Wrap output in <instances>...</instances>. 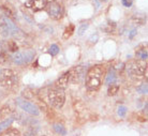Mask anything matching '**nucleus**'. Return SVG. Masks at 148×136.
I'll list each match as a JSON object with an SVG mask.
<instances>
[{
    "label": "nucleus",
    "instance_id": "f257e3e1",
    "mask_svg": "<svg viewBox=\"0 0 148 136\" xmlns=\"http://www.w3.org/2000/svg\"><path fill=\"white\" fill-rule=\"evenodd\" d=\"M102 75L103 66L100 64L91 66L86 74V87L91 91H97L102 84Z\"/></svg>",
    "mask_w": 148,
    "mask_h": 136
},
{
    "label": "nucleus",
    "instance_id": "f03ea898",
    "mask_svg": "<svg viewBox=\"0 0 148 136\" xmlns=\"http://www.w3.org/2000/svg\"><path fill=\"white\" fill-rule=\"evenodd\" d=\"M23 33L18 27L14 25L10 18H8L4 15H0V36L4 38L8 37H16Z\"/></svg>",
    "mask_w": 148,
    "mask_h": 136
},
{
    "label": "nucleus",
    "instance_id": "7ed1b4c3",
    "mask_svg": "<svg viewBox=\"0 0 148 136\" xmlns=\"http://www.w3.org/2000/svg\"><path fill=\"white\" fill-rule=\"evenodd\" d=\"M45 9L49 17L54 21H59L63 16L64 10L62 4L58 0H47L45 1Z\"/></svg>",
    "mask_w": 148,
    "mask_h": 136
},
{
    "label": "nucleus",
    "instance_id": "20e7f679",
    "mask_svg": "<svg viewBox=\"0 0 148 136\" xmlns=\"http://www.w3.org/2000/svg\"><path fill=\"white\" fill-rule=\"evenodd\" d=\"M17 84V74L11 69L0 70V85L4 88L11 89Z\"/></svg>",
    "mask_w": 148,
    "mask_h": 136
},
{
    "label": "nucleus",
    "instance_id": "39448f33",
    "mask_svg": "<svg viewBox=\"0 0 148 136\" xmlns=\"http://www.w3.org/2000/svg\"><path fill=\"white\" fill-rule=\"evenodd\" d=\"M48 101H49V104L53 107H55L57 109L61 108L63 106L64 102H66V93H64V90H61V89H58V88L51 89L48 91Z\"/></svg>",
    "mask_w": 148,
    "mask_h": 136
},
{
    "label": "nucleus",
    "instance_id": "423d86ee",
    "mask_svg": "<svg viewBox=\"0 0 148 136\" xmlns=\"http://www.w3.org/2000/svg\"><path fill=\"white\" fill-rule=\"evenodd\" d=\"M147 70V62L145 60L136 59L127 64V71L131 76H143Z\"/></svg>",
    "mask_w": 148,
    "mask_h": 136
},
{
    "label": "nucleus",
    "instance_id": "0eeeda50",
    "mask_svg": "<svg viewBox=\"0 0 148 136\" xmlns=\"http://www.w3.org/2000/svg\"><path fill=\"white\" fill-rule=\"evenodd\" d=\"M36 56V53L32 49H27V51H23V52H16L13 56V61L14 63L23 66V64H27L30 61H32Z\"/></svg>",
    "mask_w": 148,
    "mask_h": 136
},
{
    "label": "nucleus",
    "instance_id": "6e6552de",
    "mask_svg": "<svg viewBox=\"0 0 148 136\" xmlns=\"http://www.w3.org/2000/svg\"><path fill=\"white\" fill-rule=\"evenodd\" d=\"M16 103H17V105H18L23 110H25V111L28 113V114L34 115V116H38V115L40 114V111H39L40 109L38 108L37 105L34 103H30V102H28V101H26V100H23V99H21V98H17V99H16Z\"/></svg>",
    "mask_w": 148,
    "mask_h": 136
},
{
    "label": "nucleus",
    "instance_id": "1a4fd4ad",
    "mask_svg": "<svg viewBox=\"0 0 148 136\" xmlns=\"http://www.w3.org/2000/svg\"><path fill=\"white\" fill-rule=\"evenodd\" d=\"M69 74H70L71 83H79L84 78V75H85L84 68L83 66H75L74 69L69 71Z\"/></svg>",
    "mask_w": 148,
    "mask_h": 136
},
{
    "label": "nucleus",
    "instance_id": "9d476101",
    "mask_svg": "<svg viewBox=\"0 0 148 136\" xmlns=\"http://www.w3.org/2000/svg\"><path fill=\"white\" fill-rule=\"evenodd\" d=\"M0 9L4 13V16H7L8 18L11 19L16 17V12H15L14 8L9 2H5V1L4 2H0Z\"/></svg>",
    "mask_w": 148,
    "mask_h": 136
},
{
    "label": "nucleus",
    "instance_id": "9b49d317",
    "mask_svg": "<svg viewBox=\"0 0 148 136\" xmlns=\"http://www.w3.org/2000/svg\"><path fill=\"white\" fill-rule=\"evenodd\" d=\"M25 5L34 12H39L45 9V0H28Z\"/></svg>",
    "mask_w": 148,
    "mask_h": 136
},
{
    "label": "nucleus",
    "instance_id": "f8f14e48",
    "mask_svg": "<svg viewBox=\"0 0 148 136\" xmlns=\"http://www.w3.org/2000/svg\"><path fill=\"white\" fill-rule=\"evenodd\" d=\"M69 81H70V74H69V72H66V73L62 74V75L57 79V81H56V84H55L56 88L64 90V89L68 87Z\"/></svg>",
    "mask_w": 148,
    "mask_h": 136
},
{
    "label": "nucleus",
    "instance_id": "ddd939ff",
    "mask_svg": "<svg viewBox=\"0 0 148 136\" xmlns=\"http://www.w3.org/2000/svg\"><path fill=\"white\" fill-rule=\"evenodd\" d=\"M115 29H116V23L112 22V21H108L106 24H104V26L102 27V30L105 31L106 33H112L114 32Z\"/></svg>",
    "mask_w": 148,
    "mask_h": 136
},
{
    "label": "nucleus",
    "instance_id": "4468645a",
    "mask_svg": "<svg viewBox=\"0 0 148 136\" xmlns=\"http://www.w3.org/2000/svg\"><path fill=\"white\" fill-rule=\"evenodd\" d=\"M13 121H14V118L10 117V118H7L2 122H0V133L2 132V131H4V130H7L8 128H10V125L12 124Z\"/></svg>",
    "mask_w": 148,
    "mask_h": 136
},
{
    "label": "nucleus",
    "instance_id": "2eb2a0df",
    "mask_svg": "<svg viewBox=\"0 0 148 136\" xmlns=\"http://www.w3.org/2000/svg\"><path fill=\"white\" fill-rule=\"evenodd\" d=\"M116 73H115V71L112 69V70H110V72H108V76H106V81H105V83H106V85H113L116 81Z\"/></svg>",
    "mask_w": 148,
    "mask_h": 136
},
{
    "label": "nucleus",
    "instance_id": "dca6fc26",
    "mask_svg": "<svg viewBox=\"0 0 148 136\" xmlns=\"http://www.w3.org/2000/svg\"><path fill=\"white\" fill-rule=\"evenodd\" d=\"M74 30H75V27H74V25H69V26L66 28V30H64V32H63V36L62 38L64 39V40H67V39H69V38L72 36L74 33Z\"/></svg>",
    "mask_w": 148,
    "mask_h": 136
},
{
    "label": "nucleus",
    "instance_id": "f3484780",
    "mask_svg": "<svg viewBox=\"0 0 148 136\" xmlns=\"http://www.w3.org/2000/svg\"><path fill=\"white\" fill-rule=\"evenodd\" d=\"M22 96H23V98H25L26 100H31L34 98V90H31L30 88H26L23 90Z\"/></svg>",
    "mask_w": 148,
    "mask_h": 136
},
{
    "label": "nucleus",
    "instance_id": "a211bd4d",
    "mask_svg": "<svg viewBox=\"0 0 148 136\" xmlns=\"http://www.w3.org/2000/svg\"><path fill=\"white\" fill-rule=\"evenodd\" d=\"M119 91V86L118 85H110V87H108V94L110 96H116Z\"/></svg>",
    "mask_w": 148,
    "mask_h": 136
},
{
    "label": "nucleus",
    "instance_id": "6ab92c4d",
    "mask_svg": "<svg viewBox=\"0 0 148 136\" xmlns=\"http://www.w3.org/2000/svg\"><path fill=\"white\" fill-rule=\"evenodd\" d=\"M7 47L12 53H16V51H18V45L16 44V42H14V41H8Z\"/></svg>",
    "mask_w": 148,
    "mask_h": 136
},
{
    "label": "nucleus",
    "instance_id": "aec40b11",
    "mask_svg": "<svg viewBox=\"0 0 148 136\" xmlns=\"http://www.w3.org/2000/svg\"><path fill=\"white\" fill-rule=\"evenodd\" d=\"M1 136H21V133L17 129H9Z\"/></svg>",
    "mask_w": 148,
    "mask_h": 136
},
{
    "label": "nucleus",
    "instance_id": "412c9836",
    "mask_svg": "<svg viewBox=\"0 0 148 136\" xmlns=\"http://www.w3.org/2000/svg\"><path fill=\"white\" fill-rule=\"evenodd\" d=\"M12 113V109L10 106H3L1 109H0V117H8V115L11 114Z\"/></svg>",
    "mask_w": 148,
    "mask_h": 136
},
{
    "label": "nucleus",
    "instance_id": "4be33fe9",
    "mask_svg": "<svg viewBox=\"0 0 148 136\" xmlns=\"http://www.w3.org/2000/svg\"><path fill=\"white\" fill-rule=\"evenodd\" d=\"M136 56L138 57V59L145 60V61H146V59H147V49H146V48L140 49V51L136 53Z\"/></svg>",
    "mask_w": 148,
    "mask_h": 136
},
{
    "label": "nucleus",
    "instance_id": "5701e85b",
    "mask_svg": "<svg viewBox=\"0 0 148 136\" xmlns=\"http://www.w3.org/2000/svg\"><path fill=\"white\" fill-rule=\"evenodd\" d=\"M54 130H55L59 135H66V133H67L66 132V129L63 128V125L59 124V123H57V124L54 125Z\"/></svg>",
    "mask_w": 148,
    "mask_h": 136
},
{
    "label": "nucleus",
    "instance_id": "b1692460",
    "mask_svg": "<svg viewBox=\"0 0 148 136\" xmlns=\"http://www.w3.org/2000/svg\"><path fill=\"white\" fill-rule=\"evenodd\" d=\"M48 53L51 54L52 56H56L58 53H59V47L57 46V45L55 44H53L51 47H49V51H48Z\"/></svg>",
    "mask_w": 148,
    "mask_h": 136
},
{
    "label": "nucleus",
    "instance_id": "393cba45",
    "mask_svg": "<svg viewBox=\"0 0 148 136\" xmlns=\"http://www.w3.org/2000/svg\"><path fill=\"white\" fill-rule=\"evenodd\" d=\"M8 59H9V56L7 55V53L2 51V49H0V62L3 63V62H7Z\"/></svg>",
    "mask_w": 148,
    "mask_h": 136
},
{
    "label": "nucleus",
    "instance_id": "a878e982",
    "mask_svg": "<svg viewBox=\"0 0 148 136\" xmlns=\"http://www.w3.org/2000/svg\"><path fill=\"white\" fill-rule=\"evenodd\" d=\"M137 92L138 93H141V94H146L147 93V85L144 84V85H142V86H140V87H137L136 88Z\"/></svg>",
    "mask_w": 148,
    "mask_h": 136
},
{
    "label": "nucleus",
    "instance_id": "bb28decb",
    "mask_svg": "<svg viewBox=\"0 0 148 136\" xmlns=\"http://www.w3.org/2000/svg\"><path fill=\"white\" fill-rule=\"evenodd\" d=\"M87 28H88V24H87V23H85V24H82L81 26H79V28H78V31H77L78 34H79V36L84 34V32L87 30Z\"/></svg>",
    "mask_w": 148,
    "mask_h": 136
},
{
    "label": "nucleus",
    "instance_id": "cd10ccee",
    "mask_svg": "<svg viewBox=\"0 0 148 136\" xmlns=\"http://www.w3.org/2000/svg\"><path fill=\"white\" fill-rule=\"evenodd\" d=\"M126 114H127V107L126 106H119V108H118L119 117H125Z\"/></svg>",
    "mask_w": 148,
    "mask_h": 136
},
{
    "label": "nucleus",
    "instance_id": "c85d7f7f",
    "mask_svg": "<svg viewBox=\"0 0 148 136\" xmlns=\"http://www.w3.org/2000/svg\"><path fill=\"white\" fill-rule=\"evenodd\" d=\"M122 4L127 8H130L132 4H133V0H121Z\"/></svg>",
    "mask_w": 148,
    "mask_h": 136
},
{
    "label": "nucleus",
    "instance_id": "c756f323",
    "mask_svg": "<svg viewBox=\"0 0 148 136\" xmlns=\"http://www.w3.org/2000/svg\"><path fill=\"white\" fill-rule=\"evenodd\" d=\"M135 32H136V30H135V29H133L132 31H131V34H130V39H132V38H133V36L135 34Z\"/></svg>",
    "mask_w": 148,
    "mask_h": 136
},
{
    "label": "nucleus",
    "instance_id": "7c9ffc66",
    "mask_svg": "<svg viewBox=\"0 0 148 136\" xmlns=\"http://www.w3.org/2000/svg\"><path fill=\"white\" fill-rule=\"evenodd\" d=\"M100 1H102V2H106L108 0H100Z\"/></svg>",
    "mask_w": 148,
    "mask_h": 136
}]
</instances>
